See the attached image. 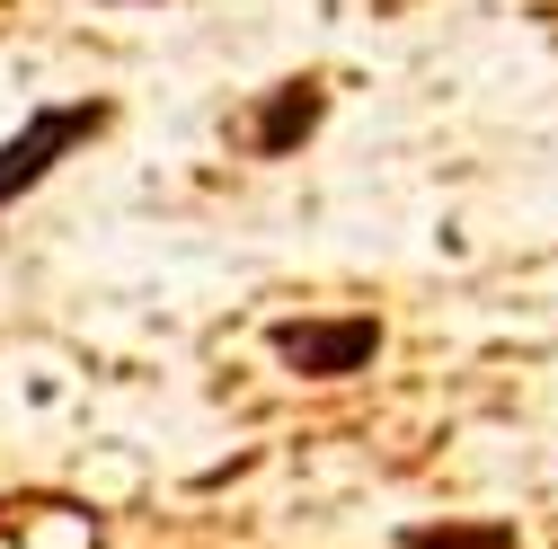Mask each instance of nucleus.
<instances>
[{
    "label": "nucleus",
    "mask_w": 558,
    "mask_h": 549,
    "mask_svg": "<svg viewBox=\"0 0 558 549\" xmlns=\"http://www.w3.org/2000/svg\"><path fill=\"white\" fill-rule=\"evenodd\" d=\"M266 346H275V364L293 381H355L381 355V319H364V310H345V319H275Z\"/></svg>",
    "instance_id": "2"
},
{
    "label": "nucleus",
    "mask_w": 558,
    "mask_h": 549,
    "mask_svg": "<svg viewBox=\"0 0 558 549\" xmlns=\"http://www.w3.org/2000/svg\"><path fill=\"white\" fill-rule=\"evenodd\" d=\"M107 124H116V107H107V98H62V107H36V115L10 133V143H0V213H10L19 195H36V186H45L62 160H72V151H89Z\"/></svg>",
    "instance_id": "1"
},
{
    "label": "nucleus",
    "mask_w": 558,
    "mask_h": 549,
    "mask_svg": "<svg viewBox=\"0 0 558 549\" xmlns=\"http://www.w3.org/2000/svg\"><path fill=\"white\" fill-rule=\"evenodd\" d=\"M399 549H514V523H408Z\"/></svg>",
    "instance_id": "4"
},
{
    "label": "nucleus",
    "mask_w": 558,
    "mask_h": 549,
    "mask_svg": "<svg viewBox=\"0 0 558 549\" xmlns=\"http://www.w3.org/2000/svg\"><path fill=\"white\" fill-rule=\"evenodd\" d=\"M319 124H328V81H311V72L302 81H275L257 98V115H248V151L257 160H293Z\"/></svg>",
    "instance_id": "3"
}]
</instances>
